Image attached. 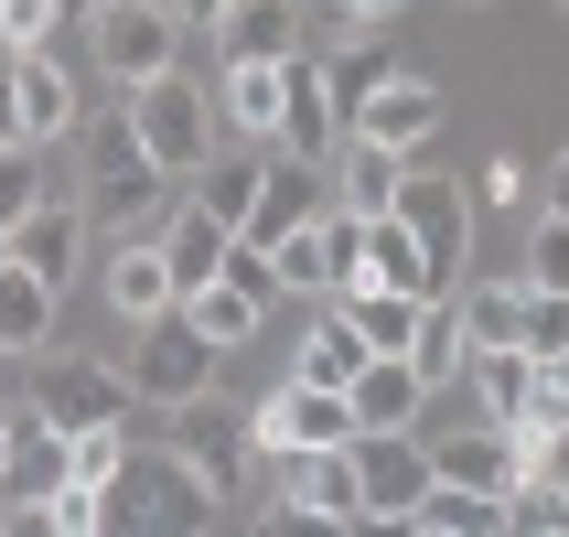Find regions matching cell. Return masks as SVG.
<instances>
[{"label": "cell", "instance_id": "30", "mask_svg": "<svg viewBox=\"0 0 569 537\" xmlns=\"http://www.w3.org/2000/svg\"><path fill=\"white\" fill-rule=\"evenodd\" d=\"M419 537H506V506L495 495H462V484H430L419 495Z\"/></svg>", "mask_w": 569, "mask_h": 537}, {"label": "cell", "instance_id": "31", "mask_svg": "<svg viewBox=\"0 0 569 537\" xmlns=\"http://www.w3.org/2000/svg\"><path fill=\"white\" fill-rule=\"evenodd\" d=\"M462 322H473V345H527V280H473Z\"/></svg>", "mask_w": 569, "mask_h": 537}, {"label": "cell", "instance_id": "6", "mask_svg": "<svg viewBox=\"0 0 569 537\" xmlns=\"http://www.w3.org/2000/svg\"><path fill=\"white\" fill-rule=\"evenodd\" d=\"M216 366L226 355L204 345L183 312H161V322H140V366H119V377H129V398H151V409H193V398L216 387Z\"/></svg>", "mask_w": 569, "mask_h": 537}, {"label": "cell", "instance_id": "26", "mask_svg": "<svg viewBox=\"0 0 569 537\" xmlns=\"http://www.w3.org/2000/svg\"><path fill=\"white\" fill-rule=\"evenodd\" d=\"M462 387L483 398V419H527V387H538V355H527V345H473Z\"/></svg>", "mask_w": 569, "mask_h": 537}, {"label": "cell", "instance_id": "15", "mask_svg": "<svg viewBox=\"0 0 569 537\" xmlns=\"http://www.w3.org/2000/svg\"><path fill=\"white\" fill-rule=\"evenodd\" d=\"M97 280H108V312H119L129 334H140V322H161V312H183V280H172V258H161V237H119Z\"/></svg>", "mask_w": 569, "mask_h": 537}, {"label": "cell", "instance_id": "35", "mask_svg": "<svg viewBox=\"0 0 569 537\" xmlns=\"http://www.w3.org/2000/svg\"><path fill=\"white\" fill-rule=\"evenodd\" d=\"M64 22V0H0V54H43Z\"/></svg>", "mask_w": 569, "mask_h": 537}, {"label": "cell", "instance_id": "45", "mask_svg": "<svg viewBox=\"0 0 569 537\" xmlns=\"http://www.w3.org/2000/svg\"><path fill=\"white\" fill-rule=\"evenodd\" d=\"M87 11H97V0H64V22H87Z\"/></svg>", "mask_w": 569, "mask_h": 537}, {"label": "cell", "instance_id": "12", "mask_svg": "<svg viewBox=\"0 0 569 537\" xmlns=\"http://www.w3.org/2000/svg\"><path fill=\"white\" fill-rule=\"evenodd\" d=\"M280 108H290V64L280 54H226V76H216V129L258 140V151H280Z\"/></svg>", "mask_w": 569, "mask_h": 537}, {"label": "cell", "instance_id": "38", "mask_svg": "<svg viewBox=\"0 0 569 537\" xmlns=\"http://www.w3.org/2000/svg\"><path fill=\"white\" fill-rule=\"evenodd\" d=\"M527 355H538V366L569 355V290H527Z\"/></svg>", "mask_w": 569, "mask_h": 537}, {"label": "cell", "instance_id": "28", "mask_svg": "<svg viewBox=\"0 0 569 537\" xmlns=\"http://www.w3.org/2000/svg\"><path fill=\"white\" fill-rule=\"evenodd\" d=\"M129 419H97V430H64V484H97V495H108V484L129 474Z\"/></svg>", "mask_w": 569, "mask_h": 537}, {"label": "cell", "instance_id": "7", "mask_svg": "<svg viewBox=\"0 0 569 537\" xmlns=\"http://www.w3.org/2000/svg\"><path fill=\"white\" fill-rule=\"evenodd\" d=\"M355 269H366V226H355V216H333V205H322L312 226H290L280 248H269V280H280V290H301V301H333Z\"/></svg>", "mask_w": 569, "mask_h": 537}, {"label": "cell", "instance_id": "13", "mask_svg": "<svg viewBox=\"0 0 569 537\" xmlns=\"http://www.w3.org/2000/svg\"><path fill=\"white\" fill-rule=\"evenodd\" d=\"M32 409L54 419V430H97V419H129V377L108 366V355H54Z\"/></svg>", "mask_w": 569, "mask_h": 537}, {"label": "cell", "instance_id": "10", "mask_svg": "<svg viewBox=\"0 0 569 537\" xmlns=\"http://www.w3.org/2000/svg\"><path fill=\"white\" fill-rule=\"evenodd\" d=\"M0 258H11V269H32L43 290H64L76 269H87V205H54V193H43L32 216L0 226Z\"/></svg>", "mask_w": 569, "mask_h": 537}, {"label": "cell", "instance_id": "47", "mask_svg": "<svg viewBox=\"0 0 569 537\" xmlns=\"http://www.w3.org/2000/svg\"><path fill=\"white\" fill-rule=\"evenodd\" d=\"M0 516H11V506H0Z\"/></svg>", "mask_w": 569, "mask_h": 537}, {"label": "cell", "instance_id": "36", "mask_svg": "<svg viewBox=\"0 0 569 537\" xmlns=\"http://www.w3.org/2000/svg\"><path fill=\"white\" fill-rule=\"evenodd\" d=\"M527 290H569V216L548 205L538 237H527Z\"/></svg>", "mask_w": 569, "mask_h": 537}, {"label": "cell", "instance_id": "5", "mask_svg": "<svg viewBox=\"0 0 569 537\" xmlns=\"http://www.w3.org/2000/svg\"><path fill=\"white\" fill-rule=\"evenodd\" d=\"M387 216L419 237V258H430V290H462V269H473V183H451V172H409Z\"/></svg>", "mask_w": 569, "mask_h": 537}, {"label": "cell", "instance_id": "25", "mask_svg": "<svg viewBox=\"0 0 569 537\" xmlns=\"http://www.w3.org/2000/svg\"><path fill=\"white\" fill-rule=\"evenodd\" d=\"M54 301H64V290H43L32 269L0 258V355H43V345H54Z\"/></svg>", "mask_w": 569, "mask_h": 537}, {"label": "cell", "instance_id": "40", "mask_svg": "<svg viewBox=\"0 0 569 537\" xmlns=\"http://www.w3.org/2000/svg\"><path fill=\"white\" fill-rule=\"evenodd\" d=\"M538 474H548V484H559V495H569V419H559V430H548V451H538Z\"/></svg>", "mask_w": 569, "mask_h": 537}, {"label": "cell", "instance_id": "24", "mask_svg": "<svg viewBox=\"0 0 569 537\" xmlns=\"http://www.w3.org/2000/svg\"><path fill=\"white\" fill-rule=\"evenodd\" d=\"M216 43L226 54H301V0H226L216 11Z\"/></svg>", "mask_w": 569, "mask_h": 537}, {"label": "cell", "instance_id": "27", "mask_svg": "<svg viewBox=\"0 0 569 537\" xmlns=\"http://www.w3.org/2000/svg\"><path fill=\"white\" fill-rule=\"evenodd\" d=\"M355 366H366V334H355V322L322 301L312 334H301V387H355Z\"/></svg>", "mask_w": 569, "mask_h": 537}, {"label": "cell", "instance_id": "46", "mask_svg": "<svg viewBox=\"0 0 569 537\" xmlns=\"http://www.w3.org/2000/svg\"><path fill=\"white\" fill-rule=\"evenodd\" d=\"M0 451H11V409H0Z\"/></svg>", "mask_w": 569, "mask_h": 537}, {"label": "cell", "instance_id": "44", "mask_svg": "<svg viewBox=\"0 0 569 537\" xmlns=\"http://www.w3.org/2000/svg\"><path fill=\"white\" fill-rule=\"evenodd\" d=\"M548 205H559V216H569V151H559V172H548Z\"/></svg>", "mask_w": 569, "mask_h": 537}, {"label": "cell", "instance_id": "3", "mask_svg": "<svg viewBox=\"0 0 569 537\" xmlns=\"http://www.w3.org/2000/svg\"><path fill=\"white\" fill-rule=\"evenodd\" d=\"M129 108V140H140V151L161 161V172H204V161H216V87H193L183 64H172V76H151V87H119Z\"/></svg>", "mask_w": 569, "mask_h": 537}, {"label": "cell", "instance_id": "19", "mask_svg": "<svg viewBox=\"0 0 569 537\" xmlns=\"http://www.w3.org/2000/svg\"><path fill=\"white\" fill-rule=\"evenodd\" d=\"M280 495H290V506H312V516H333V527H355V516H366V484H355V441L290 451V463H280Z\"/></svg>", "mask_w": 569, "mask_h": 537}, {"label": "cell", "instance_id": "34", "mask_svg": "<svg viewBox=\"0 0 569 537\" xmlns=\"http://www.w3.org/2000/svg\"><path fill=\"white\" fill-rule=\"evenodd\" d=\"M32 205H43V151L32 140H0V226L32 216Z\"/></svg>", "mask_w": 569, "mask_h": 537}, {"label": "cell", "instance_id": "8", "mask_svg": "<svg viewBox=\"0 0 569 537\" xmlns=\"http://www.w3.org/2000/svg\"><path fill=\"white\" fill-rule=\"evenodd\" d=\"M333 193H322V161H301V151H269L258 161V205L237 216V248H280L290 226H312Z\"/></svg>", "mask_w": 569, "mask_h": 537}, {"label": "cell", "instance_id": "48", "mask_svg": "<svg viewBox=\"0 0 569 537\" xmlns=\"http://www.w3.org/2000/svg\"><path fill=\"white\" fill-rule=\"evenodd\" d=\"M559 11H569V0H559Z\"/></svg>", "mask_w": 569, "mask_h": 537}, {"label": "cell", "instance_id": "17", "mask_svg": "<svg viewBox=\"0 0 569 537\" xmlns=\"http://www.w3.org/2000/svg\"><path fill=\"white\" fill-rule=\"evenodd\" d=\"M172 419H183V441H172V451L193 463V484H204L216 506H226V495H248V474H258V451H248V419H216L204 398H193V409H172Z\"/></svg>", "mask_w": 569, "mask_h": 537}, {"label": "cell", "instance_id": "41", "mask_svg": "<svg viewBox=\"0 0 569 537\" xmlns=\"http://www.w3.org/2000/svg\"><path fill=\"white\" fill-rule=\"evenodd\" d=\"M0 140H22V97H11V54H0Z\"/></svg>", "mask_w": 569, "mask_h": 537}, {"label": "cell", "instance_id": "33", "mask_svg": "<svg viewBox=\"0 0 569 537\" xmlns=\"http://www.w3.org/2000/svg\"><path fill=\"white\" fill-rule=\"evenodd\" d=\"M248 451L258 463H290V451H301V387H269L248 409Z\"/></svg>", "mask_w": 569, "mask_h": 537}, {"label": "cell", "instance_id": "1", "mask_svg": "<svg viewBox=\"0 0 569 537\" xmlns=\"http://www.w3.org/2000/svg\"><path fill=\"white\" fill-rule=\"evenodd\" d=\"M172 172H161L151 151H140V140H129V119L119 129H97V161H87V193H76V205H87V237H108V248H119V237H151L161 216H172Z\"/></svg>", "mask_w": 569, "mask_h": 537}, {"label": "cell", "instance_id": "14", "mask_svg": "<svg viewBox=\"0 0 569 537\" xmlns=\"http://www.w3.org/2000/svg\"><path fill=\"white\" fill-rule=\"evenodd\" d=\"M355 484H366V516H419V495L441 474L409 430H355Z\"/></svg>", "mask_w": 569, "mask_h": 537}, {"label": "cell", "instance_id": "42", "mask_svg": "<svg viewBox=\"0 0 569 537\" xmlns=\"http://www.w3.org/2000/svg\"><path fill=\"white\" fill-rule=\"evenodd\" d=\"M216 11H226V0H172V22H183V32H216Z\"/></svg>", "mask_w": 569, "mask_h": 537}, {"label": "cell", "instance_id": "43", "mask_svg": "<svg viewBox=\"0 0 569 537\" xmlns=\"http://www.w3.org/2000/svg\"><path fill=\"white\" fill-rule=\"evenodd\" d=\"M355 22H398V11H409V0H345Z\"/></svg>", "mask_w": 569, "mask_h": 537}, {"label": "cell", "instance_id": "21", "mask_svg": "<svg viewBox=\"0 0 569 537\" xmlns=\"http://www.w3.org/2000/svg\"><path fill=\"white\" fill-rule=\"evenodd\" d=\"M419 398H430V387H419V366H409V355H366V366H355V387H345L355 430H409V419H419Z\"/></svg>", "mask_w": 569, "mask_h": 537}, {"label": "cell", "instance_id": "11", "mask_svg": "<svg viewBox=\"0 0 569 537\" xmlns=\"http://www.w3.org/2000/svg\"><path fill=\"white\" fill-rule=\"evenodd\" d=\"M280 151H301V161H333L345 151V76L301 43L290 54V108H280Z\"/></svg>", "mask_w": 569, "mask_h": 537}, {"label": "cell", "instance_id": "9", "mask_svg": "<svg viewBox=\"0 0 569 537\" xmlns=\"http://www.w3.org/2000/svg\"><path fill=\"white\" fill-rule=\"evenodd\" d=\"M345 129H355V140H377V151H398V161H409L419 140L441 129V87H430V76H377V87H355Z\"/></svg>", "mask_w": 569, "mask_h": 537}, {"label": "cell", "instance_id": "22", "mask_svg": "<svg viewBox=\"0 0 569 537\" xmlns=\"http://www.w3.org/2000/svg\"><path fill=\"white\" fill-rule=\"evenodd\" d=\"M333 312L366 334V355H409V334H419V290H387V280H366V269H355V280L333 290Z\"/></svg>", "mask_w": 569, "mask_h": 537}, {"label": "cell", "instance_id": "18", "mask_svg": "<svg viewBox=\"0 0 569 537\" xmlns=\"http://www.w3.org/2000/svg\"><path fill=\"white\" fill-rule=\"evenodd\" d=\"M398 183H409V161L377 151V140H355V129H345V151L322 161V193H333V216H355V226L387 216V205H398Z\"/></svg>", "mask_w": 569, "mask_h": 537}, {"label": "cell", "instance_id": "39", "mask_svg": "<svg viewBox=\"0 0 569 537\" xmlns=\"http://www.w3.org/2000/svg\"><path fill=\"white\" fill-rule=\"evenodd\" d=\"M258 537H345V527H333V516H312V506H290V495H280V506L258 516Z\"/></svg>", "mask_w": 569, "mask_h": 537}, {"label": "cell", "instance_id": "29", "mask_svg": "<svg viewBox=\"0 0 569 537\" xmlns=\"http://www.w3.org/2000/svg\"><path fill=\"white\" fill-rule=\"evenodd\" d=\"M366 280L419 290V301H430V258H419V237H409L398 216H366Z\"/></svg>", "mask_w": 569, "mask_h": 537}, {"label": "cell", "instance_id": "20", "mask_svg": "<svg viewBox=\"0 0 569 537\" xmlns=\"http://www.w3.org/2000/svg\"><path fill=\"white\" fill-rule=\"evenodd\" d=\"M409 366H419V387H462V366H473V322H462V290H430V301H419Z\"/></svg>", "mask_w": 569, "mask_h": 537}, {"label": "cell", "instance_id": "4", "mask_svg": "<svg viewBox=\"0 0 569 537\" xmlns=\"http://www.w3.org/2000/svg\"><path fill=\"white\" fill-rule=\"evenodd\" d=\"M87 54H97V76L151 87V76H172V54H183V22H172V0H97L87 11Z\"/></svg>", "mask_w": 569, "mask_h": 537}, {"label": "cell", "instance_id": "37", "mask_svg": "<svg viewBox=\"0 0 569 537\" xmlns=\"http://www.w3.org/2000/svg\"><path fill=\"white\" fill-rule=\"evenodd\" d=\"M43 516H54V537H108V495H97V484H54Z\"/></svg>", "mask_w": 569, "mask_h": 537}, {"label": "cell", "instance_id": "32", "mask_svg": "<svg viewBox=\"0 0 569 537\" xmlns=\"http://www.w3.org/2000/svg\"><path fill=\"white\" fill-rule=\"evenodd\" d=\"M258 161H269V151H248V161H204V172H193V183H204L193 205H204V216H226V237H237V216L258 205Z\"/></svg>", "mask_w": 569, "mask_h": 537}, {"label": "cell", "instance_id": "16", "mask_svg": "<svg viewBox=\"0 0 569 537\" xmlns=\"http://www.w3.org/2000/svg\"><path fill=\"white\" fill-rule=\"evenodd\" d=\"M11 97H22V140L32 151H54V140L87 129V97H76V76L54 64V43H43V54H11Z\"/></svg>", "mask_w": 569, "mask_h": 537}, {"label": "cell", "instance_id": "23", "mask_svg": "<svg viewBox=\"0 0 569 537\" xmlns=\"http://www.w3.org/2000/svg\"><path fill=\"white\" fill-rule=\"evenodd\" d=\"M151 237H161V258H172V280H183V290H193V280H216V269H226V248H237V237H226V216H204L193 193L151 226Z\"/></svg>", "mask_w": 569, "mask_h": 537}, {"label": "cell", "instance_id": "2", "mask_svg": "<svg viewBox=\"0 0 569 537\" xmlns=\"http://www.w3.org/2000/svg\"><path fill=\"white\" fill-rule=\"evenodd\" d=\"M216 495L193 484L183 451H129V474L108 484V537H204Z\"/></svg>", "mask_w": 569, "mask_h": 537}]
</instances>
